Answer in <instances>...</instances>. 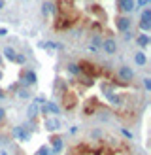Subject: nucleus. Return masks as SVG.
Masks as SVG:
<instances>
[{
  "label": "nucleus",
  "instance_id": "obj_1",
  "mask_svg": "<svg viewBox=\"0 0 151 155\" xmlns=\"http://www.w3.org/2000/svg\"><path fill=\"white\" fill-rule=\"evenodd\" d=\"M38 83V76H36V72L34 70H25L21 74V78H19V85L21 87H27V89H30L32 85H36Z\"/></svg>",
  "mask_w": 151,
  "mask_h": 155
},
{
  "label": "nucleus",
  "instance_id": "obj_2",
  "mask_svg": "<svg viewBox=\"0 0 151 155\" xmlns=\"http://www.w3.org/2000/svg\"><path fill=\"white\" fill-rule=\"evenodd\" d=\"M117 78H119L121 81H125V83H130L134 80V70H132L130 66H127V64H121L117 68Z\"/></svg>",
  "mask_w": 151,
  "mask_h": 155
},
{
  "label": "nucleus",
  "instance_id": "obj_3",
  "mask_svg": "<svg viewBox=\"0 0 151 155\" xmlns=\"http://www.w3.org/2000/svg\"><path fill=\"white\" fill-rule=\"evenodd\" d=\"M115 27L119 32H127V30H130L132 27V21L127 17V15H117V19H115Z\"/></svg>",
  "mask_w": 151,
  "mask_h": 155
},
{
  "label": "nucleus",
  "instance_id": "obj_4",
  "mask_svg": "<svg viewBox=\"0 0 151 155\" xmlns=\"http://www.w3.org/2000/svg\"><path fill=\"white\" fill-rule=\"evenodd\" d=\"M102 49L106 55H115L117 53V42L113 40V38H106V40H102Z\"/></svg>",
  "mask_w": 151,
  "mask_h": 155
},
{
  "label": "nucleus",
  "instance_id": "obj_5",
  "mask_svg": "<svg viewBox=\"0 0 151 155\" xmlns=\"http://www.w3.org/2000/svg\"><path fill=\"white\" fill-rule=\"evenodd\" d=\"M43 127H45V130H49V133H57V130H60V119L59 117H45Z\"/></svg>",
  "mask_w": 151,
  "mask_h": 155
},
{
  "label": "nucleus",
  "instance_id": "obj_6",
  "mask_svg": "<svg viewBox=\"0 0 151 155\" xmlns=\"http://www.w3.org/2000/svg\"><path fill=\"white\" fill-rule=\"evenodd\" d=\"M117 10L121 13H130L136 10V4L134 0H117Z\"/></svg>",
  "mask_w": 151,
  "mask_h": 155
},
{
  "label": "nucleus",
  "instance_id": "obj_7",
  "mask_svg": "<svg viewBox=\"0 0 151 155\" xmlns=\"http://www.w3.org/2000/svg\"><path fill=\"white\" fill-rule=\"evenodd\" d=\"M13 136L17 138V140H21V142H28V140H30V133H28V129H27V127H23V125H19V127H15V129H13Z\"/></svg>",
  "mask_w": 151,
  "mask_h": 155
},
{
  "label": "nucleus",
  "instance_id": "obj_8",
  "mask_svg": "<svg viewBox=\"0 0 151 155\" xmlns=\"http://www.w3.org/2000/svg\"><path fill=\"white\" fill-rule=\"evenodd\" d=\"M51 13H59V10H57V6L53 4V2L45 0V2L42 4V15H43V17H49Z\"/></svg>",
  "mask_w": 151,
  "mask_h": 155
},
{
  "label": "nucleus",
  "instance_id": "obj_9",
  "mask_svg": "<svg viewBox=\"0 0 151 155\" xmlns=\"http://www.w3.org/2000/svg\"><path fill=\"white\" fill-rule=\"evenodd\" d=\"M49 142L53 144V155H57L60 150L64 148V142H63V138H60V136H57V134H53V136L49 138Z\"/></svg>",
  "mask_w": 151,
  "mask_h": 155
},
{
  "label": "nucleus",
  "instance_id": "obj_10",
  "mask_svg": "<svg viewBox=\"0 0 151 155\" xmlns=\"http://www.w3.org/2000/svg\"><path fill=\"white\" fill-rule=\"evenodd\" d=\"M149 42H151V38H149V34H146V32H142V34L136 36V44H138L142 49H146L147 45H149Z\"/></svg>",
  "mask_w": 151,
  "mask_h": 155
},
{
  "label": "nucleus",
  "instance_id": "obj_11",
  "mask_svg": "<svg viewBox=\"0 0 151 155\" xmlns=\"http://www.w3.org/2000/svg\"><path fill=\"white\" fill-rule=\"evenodd\" d=\"M78 80H79V83L83 85V87H93V85H95V78L93 76L81 74V76H78Z\"/></svg>",
  "mask_w": 151,
  "mask_h": 155
},
{
  "label": "nucleus",
  "instance_id": "obj_12",
  "mask_svg": "<svg viewBox=\"0 0 151 155\" xmlns=\"http://www.w3.org/2000/svg\"><path fill=\"white\" fill-rule=\"evenodd\" d=\"M134 63L138 64V66H146V63H147L146 53H143V51H136L134 53Z\"/></svg>",
  "mask_w": 151,
  "mask_h": 155
},
{
  "label": "nucleus",
  "instance_id": "obj_13",
  "mask_svg": "<svg viewBox=\"0 0 151 155\" xmlns=\"http://www.w3.org/2000/svg\"><path fill=\"white\" fill-rule=\"evenodd\" d=\"M38 108H40V106H36L34 102L27 108V115H28V119H36V117H38V114H40V110H38Z\"/></svg>",
  "mask_w": 151,
  "mask_h": 155
},
{
  "label": "nucleus",
  "instance_id": "obj_14",
  "mask_svg": "<svg viewBox=\"0 0 151 155\" xmlns=\"http://www.w3.org/2000/svg\"><path fill=\"white\" fill-rule=\"evenodd\" d=\"M66 70L70 72L72 76H81V68H79V63H68Z\"/></svg>",
  "mask_w": 151,
  "mask_h": 155
},
{
  "label": "nucleus",
  "instance_id": "obj_15",
  "mask_svg": "<svg viewBox=\"0 0 151 155\" xmlns=\"http://www.w3.org/2000/svg\"><path fill=\"white\" fill-rule=\"evenodd\" d=\"M15 93H17V98L19 100H28L30 98V89H27V87H19Z\"/></svg>",
  "mask_w": 151,
  "mask_h": 155
},
{
  "label": "nucleus",
  "instance_id": "obj_16",
  "mask_svg": "<svg viewBox=\"0 0 151 155\" xmlns=\"http://www.w3.org/2000/svg\"><path fill=\"white\" fill-rule=\"evenodd\" d=\"M2 53H4V57H6L8 61H11V63H13L15 55H17V51H15L13 48H10V45H8V48H4V49H2Z\"/></svg>",
  "mask_w": 151,
  "mask_h": 155
},
{
  "label": "nucleus",
  "instance_id": "obj_17",
  "mask_svg": "<svg viewBox=\"0 0 151 155\" xmlns=\"http://www.w3.org/2000/svg\"><path fill=\"white\" fill-rule=\"evenodd\" d=\"M45 106H47V112H49V114H53V115L60 114V108H59V104H55L53 100H47V102H45Z\"/></svg>",
  "mask_w": 151,
  "mask_h": 155
},
{
  "label": "nucleus",
  "instance_id": "obj_18",
  "mask_svg": "<svg viewBox=\"0 0 151 155\" xmlns=\"http://www.w3.org/2000/svg\"><path fill=\"white\" fill-rule=\"evenodd\" d=\"M140 21H147V23H151V8H143V10H142Z\"/></svg>",
  "mask_w": 151,
  "mask_h": 155
},
{
  "label": "nucleus",
  "instance_id": "obj_19",
  "mask_svg": "<svg viewBox=\"0 0 151 155\" xmlns=\"http://www.w3.org/2000/svg\"><path fill=\"white\" fill-rule=\"evenodd\" d=\"M108 100H110L111 104H115V106H117V104H121V102H123V98H121L119 95H113V93H110V95H108Z\"/></svg>",
  "mask_w": 151,
  "mask_h": 155
},
{
  "label": "nucleus",
  "instance_id": "obj_20",
  "mask_svg": "<svg viewBox=\"0 0 151 155\" xmlns=\"http://www.w3.org/2000/svg\"><path fill=\"white\" fill-rule=\"evenodd\" d=\"M138 27H140V30H143V32H149V30H151V23H147V21H140L138 23Z\"/></svg>",
  "mask_w": 151,
  "mask_h": 155
},
{
  "label": "nucleus",
  "instance_id": "obj_21",
  "mask_svg": "<svg viewBox=\"0 0 151 155\" xmlns=\"http://www.w3.org/2000/svg\"><path fill=\"white\" fill-rule=\"evenodd\" d=\"M134 4H136V10H140V8H146L151 4V0H134Z\"/></svg>",
  "mask_w": 151,
  "mask_h": 155
},
{
  "label": "nucleus",
  "instance_id": "obj_22",
  "mask_svg": "<svg viewBox=\"0 0 151 155\" xmlns=\"http://www.w3.org/2000/svg\"><path fill=\"white\" fill-rule=\"evenodd\" d=\"M13 63H17V64H25V63H27V57L23 55V53H17V55H15V59H13Z\"/></svg>",
  "mask_w": 151,
  "mask_h": 155
},
{
  "label": "nucleus",
  "instance_id": "obj_23",
  "mask_svg": "<svg viewBox=\"0 0 151 155\" xmlns=\"http://www.w3.org/2000/svg\"><path fill=\"white\" fill-rule=\"evenodd\" d=\"M36 155H51V150H49V146H42V148H38Z\"/></svg>",
  "mask_w": 151,
  "mask_h": 155
},
{
  "label": "nucleus",
  "instance_id": "obj_24",
  "mask_svg": "<svg viewBox=\"0 0 151 155\" xmlns=\"http://www.w3.org/2000/svg\"><path fill=\"white\" fill-rule=\"evenodd\" d=\"M93 44H89V45H93V48H98V45H102V38L98 36V34H95L93 36V40H91Z\"/></svg>",
  "mask_w": 151,
  "mask_h": 155
},
{
  "label": "nucleus",
  "instance_id": "obj_25",
  "mask_svg": "<svg viewBox=\"0 0 151 155\" xmlns=\"http://www.w3.org/2000/svg\"><path fill=\"white\" fill-rule=\"evenodd\" d=\"M45 102H47V100H45V97H43V95H38V97L34 98V104H36V106H43Z\"/></svg>",
  "mask_w": 151,
  "mask_h": 155
},
{
  "label": "nucleus",
  "instance_id": "obj_26",
  "mask_svg": "<svg viewBox=\"0 0 151 155\" xmlns=\"http://www.w3.org/2000/svg\"><path fill=\"white\" fill-rule=\"evenodd\" d=\"M100 136H102V130H100V129H95L93 133H91V138H95V140H98Z\"/></svg>",
  "mask_w": 151,
  "mask_h": 155
},
{
  "label": "nucleus",
  "instance_id": "obj_27",
  "mask_svg": "<svg viewBox=\"0 0 151 155\" xmlns=\"http://www.w3.org/2000/svg\"><path fill=\"white\" fill-rule=\"evenodd\" d=\"M38 110H40V114L43 115V117H47V115H49V112H47V106H45V104H43V106H40Z\"/></svg>",
  "mask_w": 151,
  "mask_h": 155
},
{
  "label": "nucleus",
  "instance_id": "obj_28",
  "mask_svg": "<svg viewBox=\"0 0 151 155\" xmlns=\"http://www.w3.org/2000/svg\"><path fill=\"white\" fill-rule=\"evenodd\" d=\"M143 87H146V91H151V80H149V78L143 80Z\"/></svg>",
  "mask_w": 151,
  "mask_h": 155
},
{
  "label": "nucleus",
  "instance_id": "obj_29",
  "mask_svg": "<svg viewBox=\"0 0 151 155\" xmlns=\"http://www.w3.org/2000/svg\"><path fill=\"white\" fill-rule=\"evenodd\" d=\"M123 34H125V42H130L132 38H134V36H132V32H130V30H127V32H123Z\"/></svg>",
  "mask_w": 151,
  "mask_h": 155
},
{
  "label": "nucleus",
  "instance_id": "obj_30",
  "mask_svg": "<svg viewBox=\"0 0 151 155\" xmlns=\"http://www.w3.org/2000/svg\"><path fill=\"white\" fill-rule=\"evenodd\" d=\"M57 83H59V87L63 89V93H66V81H64V80H59Z\"/></svg>",
  "mask_w": 151,
  "mask_h": 155
},
{
  "label": "nucleus",
  "instance_id": "obj_31",
  "mask_svg": "<svg viewBox=\"0 0 151 155\" xmlns=\"http://www.w3.org/2000/svg\"><path fill=\"white\" fill-rule=\"evenodd\" d=\"M19 87H21V85H19V81H17V83H11L10 87H8V91H17Z\"/></svg>",
  "mask_w": 151,
  "mask_h": 155
},
{
  "label": "nucleus",
  "instance_id": "obj_32",
  "mask_svg": "<svg viewBox=\"0 0 151 155\" xmlns=\"http://www.w3.org/2000/svg\"><path fill=\"white\" fill-rule=\"evenodd\" d=\"M78 133H79V127H78V125L70 127V134H78Z\"/></svg>",
  "mask_w": 151,
  "mask_h": 155
},
{
  "label": "nucleus",
  "instance_id": "obj_33",
  "mask_svg": "<svg viewBox=\"0 0 151 155\" xmlns=\"http://www.w3.org/2000/svg\"><path fill=\"white\" fill-rule=\"evenodd\" d=\"M6 119V110H4V108H0V123H2Z\"/></svg>",
  "mask_w": 151,
  "mask_h": 155
},
{
  "label": "nucleus",
  "instance_id": "obj_34",
  "mask_svg": "<svg viewBox=\"0 0 151 155\" xmlns=\"http://www.w3.org/2000/svg\"><path fill=\"white\" fill-rule=\"evenodd\" d=\"M89 53H93V55H96V53H98V48H93V45H89Z\"/></svg>",
  "mask_w": 151,
  "mask_h": 155
},
{
  "label": "nucleus",
  "instance_id": "obj_35",
  "mask_svg": "<svg viewBox=\"0 0 151 155\" xmlns=\"http://www.w3.org/2000/svg\"><path fill=\"white\" fill-rule=\"evenodd\" d=\"M4 98H6V89L0 87V100H4Z\"/></svg>",
  "mask_w": 151,
  "mask_h": 155
},
{
  "label": "nucleus",
  "instance_id": "obj_36",
  "mask_svg": "<svg viewBox=\"0 0 151 155\" xmlns=\"http://www.w3.org/2000/svg\"><path fill=\"white\" fill-rule=\"evenodd\" d=\"M121 133H123V134H125L127 138H132V134H130V133H128V130H127V129H121Z\"/></svg>",
  "mask_w": 151,
  "mask_h": 155
},
{
  "label": "nucleus",
  "instance_id": "obj_37",
  "mask_svg": "<svg viewBox=\"0 0 151 155\" xmlns=\"http://www.w3.org/2000/svg\"><path fill=\"white\" fill-rule=\"evenodd\" d=\"M8 34V28H0V36H6Z\"/></svg>",
  "mask_w": 151,
  "mask_h": 155
},
{
  "label": "nucleus",
  "instance_id": "obj_38",
  "mask_svg": "<svg viewBox=\"0 0 151 155\" xmlns=\"http://www.w3.org/2000/svg\"><path fill=\"white\" fill-rule=\"evenodd\" d=\"M4 6H6V2H4V0H0V10H2Z\"/></svg>",
  "mask_w": 151,
  "mask_h": 155
},
{
  "label": "nucleus",
  "instance_id": "obj_39",
  "mask_svg": "<svg viewBox=\"0 0 151 155\" xmlns=\"http://www.w3.org/2000/svg\"><path fill=\"white\" fill-rule=\"evenodd\" d=\"M0 155H8V153H6V151H4V150H2V151H0Z\"/></svg>",
  "mask_w": 151,
  "mask_h": 155
},
{
  "label": "nucleus",
  "instance_id": "obj_40",
  "mask_svg": "<svg viewBox=\"0 0 151 155\" xmlns=\"http://www.w3.org/2000/svg\"><path fill=\"white\" fill-rule=\"evenodd\" d=\"M2 76H4V72H2V70H0V80H2Z\"/></svg>",
  "mask_w": 151,
  "mask_h": 155
},
{
  "label": "nucleus",
  "instance_id": "obj_41",
  "mask_svg": "<svg viewBox=\"0 0 151 155\" xmlns=\"http://www.w3.org/2000/svg\"><path fill=\"white\" fill-rule=\"evenodd\" d=\"M0 63H2V57H0Z\"/></svg>",
  "mask_w": 151,
  "mask_h": 155
}]
</instances>
